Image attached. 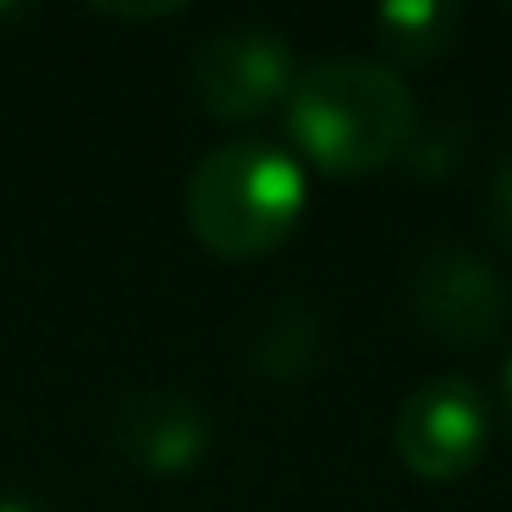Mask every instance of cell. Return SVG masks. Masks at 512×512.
Wrapping results in <instances>:
<instances>
[{"label": "cell", "mask_w": 512, "mask_h": 512, "mask_svg": "<svg viewBox=\"0 0 512 512\" xmlns=\"http://www.w3.org/2000/svg\"><path fill=\"white\" fill-rule=\"evenodd\" d=\"M298 83L292 45L265 23H232L210 34L193 56V94L221 122H248Z\"/></svg>", "instance_id": "obj_4"}, {"label": "cell", "mask_w": 512, "mask_h": 512, "mask_svg": "<svg viewBox=\"0 0 512 512\" xmlns=\"http://www.w3.org/2000/svg\"><path fill=\"white\" fill-rule=\"evenodd\" d=\"M287 127L325 177H369L413 138V89L375 56H331L292 83Z\"/></svg>", "instance_id": "obj_1"}, {"label": "cell", "mask_w": 512, "mask_h": 512, "mask_svg": "<svg viewBox=\"0 0 512 512\" xmlns=\"http://www.w3.org/2000/svg\"><path fill=\"white\" fill-rule=\"evenodd\" d=\"M485 215H490V232L512 248V155L496 166L490 177V193H485Z\"/></svg>", "instance_id": "obj_9"}, {"label": "cell", "mask_w": 512, "mask_h": 512, "mask_svg": "<svg viewBox=\"0 0 512 512\" xmlns=\"http://www.w3.org/2000/svg\"><path fill=\"white\" fill-rule=\"evenodd\" d=\"M303 204V166L265 138L215 144L188 177V226L221 259H259L281 248L298 232Z\"/></svg>", "instance_id": "obj_2"}, {"label": "cell", "mask_w": 512, "mask_h": 512, "mask_svg": "<svg viewBox=\"0 0 512 512\" xmlns=\"http://www.w3.org/2000/svg\"><path fill=\"white\" fill-rule=\"evenodd\" d=\"M490 435V408L474 380L435 375L402 397L391 419V446L419 479H457L479 463Z\"/></svg>", "instance_id": "obj_3"}, {"label": "cell", "mask_w": 512, "mask_h": 512, "mask_svg": "<svg viewBox=\"0 0 512 512\" xmlns=\"http://www.w3.org/2000/svg\"><path fill=\"white\" fill-rule=\"evenodd\" d=\"M375 28L402 61H430L452 45L457 12L452 6H430V0H424V6H386V12L375 17Z\"/></svg>", "instance_id": "obj_7"}, {"label": "cell", "mask_w": 512, "mask_h": 512, "mask_svg": "<svg viewBox=\"0 0 512 512\" xmlns=\"http://www.w3.org/2000/svg\"><path fill=\"white\" fill-rule=\"evenodd\" d=\"M314 353H320L314 314H303L298 303H292L287 314H276V320L265 325V342H259V369H270V375H303V369L314 364Z\"/></svg>", "instance_id": "obj_8"}, {"label": "cell", "mask_w": 512, "mask_h": 512, "mask_svg": "<svg viewBox=\"0 0 512 512\" xmlns=\"http://www.w3.org/2000/svg\"><path fill=\"white\" fill-rule=\"evenodd\" d=\"M111 441L144 474H188L204 457V446H210V419H204V408L188 391L149 386L116 402Z\"/></svg>", "instance_id": "obj_6"}, {"label": "cell", "mask_w": 512, "mask_h": 512, "mask_svg": "<svg viewBox=\"0 0 512 512\" xmlns=\"http://www.w3.org/2000/svg\"><path fill=\"white\" fill-rule=\"evenodd\" d=\"M0 512H45V507L28 501V496H0Z\"/></svg>", "instance_id": "obj_10"}, {"label": "cell", "mask_w": 512, "mask_h": 512, "mask_svg": "<svg viewBox=\"0 0 512 512\" xmlns=\"http://www.w3.org/2000/svg\"><path fill=\"white\" fill-rule=\"evenodd\" d=\"M501 397H507V419H512V358H507V375H501Z\"/></svg>", "instance_id": "obj_11"}, {"label": "cell", "mask_w": 512, "mask_h": 512, "mask_svg": "<svg viewBox=\"0 0 512 512\" xmlns=\"http://www.w3.org/2000/svg\"><path fill=\"white\" fill-rule=\"evenodd\" d=\"M413 314L430 336L452 347H479L507 320V281L474 254V248L441 243L424 254L413 276Z\"/></svg>", "instance_id": "obj_5"}]
</instances>
